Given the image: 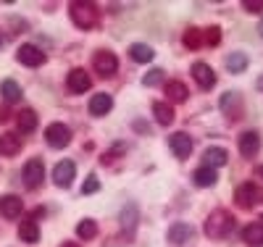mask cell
<instances>
[{"label": "cell", "instance_id": "44dd1931", "mask_svg": "<svg viewBox=\"0 0 263 247\" xmlns=\"http://www.w3.org/2000/svg\"><path fill=\"white\" fill-rule=\"evenodd\" d=\"M18 237L24 239V242H29V244L40 242V226H37V221H34L32 216H27V221H21V226H18Z\"/></svg>", "mask_w": 263, "mask_h": 247}, {"label": "cell", "instance_id": "8d00e7d4", "mask_svg": "<svg viewBox=\"0 0 263 247\" xmlns=\"http://www.w3.org/2000/svg\"><path fill=\"white\" fill-rule=\"evenodd\" d=\"M258 89H263V77H260V79H258Z\"/></svg>", "mask_w": 263, "mask_h": 247}, {"label": "cell", "instance_id": "cb8c5ba5", "mask_svg": "<svg viewBox=\"0 0 263 247\" xmlns=\"http://www.w3.org/2000/svg\"><path fill=\"white\" fill-rule=\"evenodd\" d=\"M153 116L161 126H168L174 121V105L171 103H153Z\"/></svg>", "mask_w": 263, "mask_h": 247}, {"label": "cell", "instance_id": "ab89813d", "mask_svg": "<svg viewBox=\"0 0 263 247\" xmlns=\"http://www.w3.org/2000/svg\"><path fill=\"white\" fill-rule=\"evenodd\" d=\"M0 45H3V34H0Z\"/></svg>", "mask_w": 263, "mask_h": 247}, {"label": "cell", "instance_id": "603a6c76", "mask_svg": "<svg viewBox=\"0 0 263 247\" xmlns=\"http://www.w3.org/2000/svg\"><path fill=\"white\" fill-rule=\"evenodd\" d=\"M129 58L132 61H137V63H150L153 58H156V53H153L150 45H142V42H135L129 48Z\"/></svg>", "mask_w": 263, "mask_h": 247}, {"label": "cell", "instance_id": "f35d334b", "mask_svg": "<svg viewBox=\"0 0 263 247\" xmlns=\"http://www.w3.org/2000/svg\"><path fill=\"white\" fill-rule=\"evenodd\" d=\"M258 174H263V166H260V168H258Z\"/></svg>", "mask_w": 263, "mask_h": 247}, {"label": "cell", "instance_id": "4fadbf2b", "mask_svg": "<svg viewBox=\"0 0 263 247\" xmlns=\"http://www.w3.org/2000/svg\"><path fill=\"white\" fill-rule=\"evenodd\" d=\"M258 150H260V134H258V131L248 129V131L239 134V153H242L245 158H253V155H258Z\"/></svg>", "mask_w": 263, "mask_h": 247}, {"label": "cell", "instance_id": "d590c367", "mask_svg": "<svg viewBox=\"0 0 263 247\" xmlns=\"http://www.w3.org/2000/svg\"><path fill=\"white\" fill-rule=\"evenodd\" d=\"M61 247H79V244H77V242H63Z\"/></svg>", "mask_w": 263, "mask_h": 247}, {"label": "cell", "instance_id": "ffe728a7", "mask_svg": "<svg viewBox=\"0 0 263 247\" xmlns=\"http://www.w3.org/2000/svg\"><path fill=\"white\" fill-rule=\"evenodd\" d=\"M192 237H195V229L190 226V223H174V226L168 229V242L171 244H182Z\"/></svg>", "mask_w": 263, "mask_h": 247}, {"label": "cell", "instance_id": "9a60e30c", "mask_svg": "<svg viewBox=\"0 0 263 247\" xmlns=\"http://www.w3.org/2000/svg\"><path fill=\"white\" fill-rule=\"evenodd\" d=\"M163 92H166V98H168L171 103H184V100L190 98L187 84H184V82H179V79L166 82V84H163Z\"/></svg>", "mask_w": 263, "mask_h": 247}, {"label": "cell", "instance_id": "d4e9b609", "mask_svg": "<svg viewBox=\"0 0 263 247\" xmlns=\"http://www.w3.org/2000/svg\"><path fill=\"white\" fill-rule=\"evenodd\" d=\"M16 124H18V131L29 134V131L37 129V113H34L32 108H24V110H21V113L16 116Z\"/></svg>", "mask_w": 263, "mask_h": 247}, {"label": "cell", "instance_id": "52a82bcc", "mask_svg": "<svg viewBox=\"0 0 263 247\" xmlns=\"http://www.w3.org/2000/svg\"><path fill=\"white\" fill-rule=\"evenodd\" d=\"M16 58H18V63L29 66V69H37V66H42V63L48 61V55L42 53L37 45H21L18 53H16Z\"/></svg>", "mask_w": 263, "mask_h": 247}, {"label": "cell", "instance_id": "7402d4cb", "mask_svg": "<svg viewBox=\"0 0 263 247\" xmlns=\"http://www.w3.org/2000/svg\"><path fill=\"white\" fill-rule=\"evenodd\" d=\"M192 182H195L197 187H213V184L218 182V174H216V168L203 166V168H197V171L192 174Z\"/></svg>", "mask_w": 263, "mask_h": 247}, {"label": "cell", "instance_id": "4dcf8cb0", "mask_svg": "<svg viewBox=\"0 0 263 247\" xmlns=\"http://www.w3.org/2000/svg\"><path fill=\"white\" fill-rule=\"evenodd\" d=\"M163 82V69H153V71H147L145 77H142V84L145 87H156V84H161Z\"/></svg>", "mask_w": 263, "mask_h": 247}, {"label": "cell", "instance_id": "2e32d148", "mask_svg": "<svg viewBox=\"0 0 263 247\" xmlns=\"http://www.w3.org/2000/svg\"><path fill=\"white\" fill-rule=\"evenodd\" d=\"M18 150H21V137L13 131H6L3 137H0V155L13 158V155H18Z\"/></svg>", "mask_w": 263, "mask_h": 247}, {"label": "cell", "instance_id": "e575fe53", "mask_svg": "<svg viewBox=\"0 0 263 247\" xmlns=\"http://www.w3.org/2000/svg\"><path fill=\"white\" fill-rule=\"evenodd\" d=\"M8 119H11V110H8V105H3V108H0V124L8 121Z\"/></svg>", "mask_w": 263, "mask_h": 247}, {"label": "cell", "instance_id": "d6986e66", "mask_svg": "<svg viewBox=\"0 0 263 247\" xmlns=\"http://www.w3.org/2000/svg\"><path fill=\"white\" fill-rule=\"evenodd\" d=\"M229 161V153L224 150V147H208L205 153H203V163L208 166V168H218V166H224Z\"/></svg>", "mask_w": 263, "mask_h": 247}, {"label": "cell", "instance_id": "9c48e42d", "mask_svg": "<svg viewBox=\"0 0 263 247\" xmlns=\"http://www.w3.org/2000/svg\"><path fill=\"white\" fill-rule=\"evenodd\" d=\"M168 145H171L174 155H177L179 161H184L187 155L192 153V137H190L187 131H174L171 137H168Z\"/></svg>", "mask_w": 263, "mask_h": 247}, {"label": "cell", "instance_id": "1f68e13d", "mask_svg": "<svg viewBox=\"0 0 263 247\" xmlns=\"http://www.w3.org/2000/svg\"><path fill=\"white\" fill-rule=\"evenodd\" d=\"M124 150H126V145H121V142H119V145H114L111 150H105V153H103V158H100V161H103L105 166H111V163L116 161V155H119V153H124Z\"/></svg>", "mask_w": 263, "mask_h": 247}, {"label": "cell", "instance_id": "7a4b0ae2", "mask_svg": "<svg viewBox=\"0 0 263 247\" xmlns=\"http://www.w3.org/2000/svg\"><path fill=\"white\" fill-rule=\"evenodd\" d=\"M232 232H234V216H232L229 211L218 208V211H213V213L208 216V221H205V234H208L211 239H227Z\"/></svg>", "mask_w": 263, "mask_h": 247}, {"label": "cell", "instance_id": "ac0fdd59", "mask_svg": "<svg viewBox=\"0 0 263 247\" xmlns=\"http://www.w3.org/2000/svg\"><path fill=\"white\" fill-rule=\"evenodd\" d=\"M111 105H114L111 95H108V92H98V95L90 98V113L92 116H105L108 110H111Z\"/></svg>", "mask_w": 263, "mask_h": 247}, {"label": "cell", "instance_id": "6da1fadb", "mask_svg": "<svg viewBox=\"0 0 263 247\" xmlns=\"http://www.w3.org/2000/svg\"><path fill=\"white\" fill-rule=\"evenodd\" d=\"M69 13L79 29H95L100 21V11L90 0H74V3H69Z\"/></svg>", "mask_w": 263, "mask_h": 247}, {"label": "cell", "instance_id": "74e56055", "mask_svg": "<svg viewBox=\"0 0 263 247\" xmlns=\"http://www.w3.org/2000/svg\"><path fill=\"white\" fill-rule=\"evenodd\" d=\"M258 32H260V37H263V21H260V27H258Z\"/></svg>", "mask_w": 263, "mask_h": 247}, {"label": "cell", "instance_id": "5bb4252c", "mask_svg": "<svg viewBox=\"0 0 263 247\" xmlns=\"http://www.w3.org/2000/svg\"><path fill=\"white\" fill-rule=\"evenodd\" d=\"M192 79L197 82V87L200 89H211L216 84V74L208 63H195L192 66Z\"/></svg>", "mask_w": 263, "mask_h": 247}, {"label": "cell", "instance_id": "7c38bea8", "mask_svg": "<svg viewBox=\"0 0 263 247\" xmlns=\"http://www.w3.org/2000/svg\"><path fill=\"white\" fill-rule=\"evenodd\" d=\"M66 87H69L74 95L87 92V89H90V74H87L84 69H71L69 77H66Z\"/></svg>", "mask_w": 263, "mask_h": 247}, {"label": "cell", "instance_id": "e0dca14e", "mask_svg": "<svg viewBox=\"0 0 263 247\" xmlns=\"http://www.w3.org/2000/svg\"><path fill=\"white\" fill-rule=\"evenodd\" d=\"M242 239L250 247H263V221H253L242 229Z\"/></svg>", "mask_w": 263, "mask_h": 247}, {"label": "cell", "instance_id": "277c9868", "mask_svg": "<svg viewBox=\"0 0 263 247\" xmlns=\"http://www.w3.org/2000/svg\"><path fill=\"white\" fill-rule=\"evenodd\" d=\"M92 69L100 79H111L119 71V58L111 50H98L95 58H92Z\"/></svg>", "mask_w": 263, "mask_h": 247}, {"label": "cell", "instance_id": "4316f807", "mask_svg": "<svg viewBox=\"0 0 263 247\" xmlns=\"http://www.w3.org/2000/svg\"><path fill=\"white\" fill-rule=\"evenodd\" d=\"M227 69H229L232 74H242V71L248 69V55H245V53H232V55L227 58Z\"/></svg>", "mask_w": 263, "mask_h": 247}, {"label": "cell", "instance_id": "83f0119b", "mask_svg": "<svg viewBox=\"0 0 263 247\" xmlns=\"http://www.w3.org/2000/svg\"><path fill=\"white\" fill-rule=\"evenodd\" d=\"M184 48H187V50H197V48H203V29L190 27V29L184 32Z\"/></svg>", "mask_w": 263, "mask_h": 247}, {"label": "cell", "instance_id": "30bf717a", "mask_svg": "<svg viewBox=\"0 0 263 247\" xmlns=\"http://www.w3.org/2000/svg\"><path fill=\"white\" fill-rule=\"evenodd\" d=\"M21 213H24V200L16 197V195H6V197H0V216L13 221L18 218Z\"/></svg>", "mask_w": 263, "mask_h": 247}, {"label": "cell", "instance_id": "8fae6325", "mask_svg": "<svg viewBox=\"0 0 263 247\" xmlns=\"http://www.w3.org/2000/svg\"><path fill=\"white\" fill-rule=\"evenodd\" d=\"M218 105H221V110L227 113V119H232V121L242 119V98H239L237 92H224Z\"/></svg>", "mask_w": 263, "mask_h": 247}, {"label": "cell", "instance_id": "ba28073f", "mask_svg": "<svg viewBox=\"0 0 263 247\" xmlns=\"http://www.w3.org/2000/svg\"><path fill=\"white\" fill-rule=\"evenodd\" d=\"M74 176H77V163L74 161H61L55 168H53V182L58 184V187H71V182H74Z\"/></svg>", "mask_w": 263, "mask_h": 247}, {"label": "cell", "instance_id": "3957f363", "mask_svg": "<svg viewBox=\"0 0 263 247\" xmlns=\"http://www.w3.org/2000/svg\"><path fill=\"white\" fill-rule=\"evenodd\" d=\"M234 200H237L239 208L250 211V208H255V205L263 203V187L255 184V182H245V184H239L234 189Z\"/></svg>", "mask_w": 263, "mask_h": 247}, {"label": "cell", "instance_id": "484cf974", "mask_svg": "<svg viewBox=\"0 0 263 247\" xmlns=\"http://www.w3.org/2000/svg\"><path fill=\"white\" fill-rule=\"evenodd\" d=\"M0 92H3V100L6 103H18L21 100V87L13 79H6L3 84H0Z\"/></svg>", "mask_w": 263, "mask_h": 247}, {"label": "cell", "instance_id": "8992f818", "mask_svg": "<svg viewBox=\"0 0 263 247\" xmlns=\"http://www.w3.org/2000/svg\"><path fill=\"white\" fill-rule=\"evenodd\" d=\"M45 140H48L50 147L63 150L66 145L71 142V129L66 126V124H50V126L45 129Z\"/></svg>", "mask_w": 263, "mask_h": 247}, {"label": "cell", "instance_id": "f1b7e54d", "mask_svg": "<svg viewBox=\"0 0 263 247\" xmlns=\"http://www.w3.org/2000/svg\"><path fill=\"white\" fill-rule=\"evenodd\" d=\"M77 234H79V239H95V237H98V223H95L92 218H84V221H79Z\"/></svg>", "mask_w": 263, "mask_h": 247}, {"label": "cell", "instance_id": "f546056e", "mask_svg": "<svg viewBox=\"0 0 263 247\" xmlns=\"http://www.w3.org/2000/svg\"><path fill=\"white\" fill-rule=\"evenodd\" d=\"M218 42H221V29H218V27L203 29V45H208V48H216Z\"/></svg>", "mask_w": 263, "mask_h": 247}, {"label": "cell", "instance_id": "836d02e7", "mask_svg": "<svg viewBox=\"0 0 263 247\" xmlns=\"http://www.w3.org/2000/svg\"><path fill=\"white\" fill-rule=\"evenodd\" d=\"M250 13H258V11H263V0H245V3H242Z\"/></svg>", "mask_w": 263, "mask_h": 247}, {"label": "cell", "instance_id": "d6a6232c", "mask_svg": "<svg viewBox=\"0 0 263 247\" xmlns=\"http://www.w3.org/2000/svg\"><path fill=\"white\" fill-rule=\"evenodd\" d=\"M98 189H100L98 176H87V182L82 184V192H84V195H92V192H98Z\"/></svg>", "mask_w": 263, "mask_h": 247}, {"label": "cell", "instance_id": "5b68a950", "mask_svg": "<svg viewBox=\"0 0 263 247\" xmlns=\"http://www.w3.org/2000/svg\"><path fill=\"white\" fill-rule=\"evenodd\" d=\"M21 179H24L27 189H37L42 184V179H45V166H42V161L40 158L27 161V166L21 168Z\"/></svg>", "mask_w": 263, "mask_h": 247}]
</instances>
